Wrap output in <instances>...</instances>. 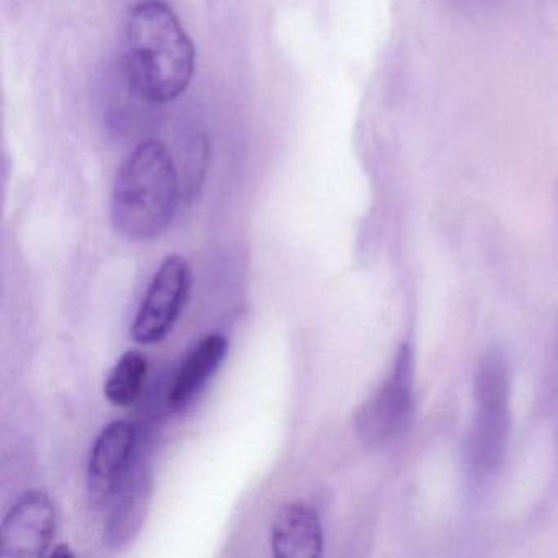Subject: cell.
<instances>
[{
    "mask_svg": "<svg viewBox=\"0 0 558 558\" xmlns=\"http://www.w3.org/2000/svg\"><path fill=\"white\" fill-rule=\"evenodd\" d=\"M138 452V433L129 421H113L100 430L87 463V489L97 508L110 505Z\"/></svg>",
    "mask_w": 558,
    "mask_h": 558,
    "instance_id": "cell-7",
    "label": "cell"
},
{
    "mask_svg": "<svg viewBox=\"0 0 558 558\" xmlns=\"http://www.w3.org/2000/svg\"><path fill=\"white\" fill-rule=\"evenodd\" d=\"M230 344L220 332H210L202 338L182 359L169 387V407L174 411L185 410L195 397L207 387L208 381L220 371L227 359Z\"/></svg>",
    "mask_w": 558,
    "mask_h": 558,
    "instance_id": "cell-10",
    "label": "cell"
},
{
    "mask_svg": "<svg viewBox=\"0 0 558 558\" xmlns=\"http://www.w3.org/2000/svg\"><path fill=\"white\" fill-rule=\"evenodd\" d=\"M151 465L138 452L129 476L109 505V518L104 529V541L109 547H123L138 534L151 501Z\"/></svg>",
    "mask_w": 558,
    "mask_h": 558,
    "instance_id": "cell-8",
    "label": "cell"
},
{
    "mask_svg": "<svg viewBox=\"0 0 558 558\" xmlns=\"http://www.w3.org/2000/svg\"><path fill=\"white\" fill-rule=\"evenodd\" d=\"M453 4L465 5V8H492L501 4L505 0H450Z\"/></svg>",
    "mask_w": 558,
    "mask_h": 558,
    "instance_id": "cell-12",
    "label": "cell"
},
{
    "mask_svg": "<svg viewBox=\"0 0 558 558\" xmlns=\"http://www.w3.org/2000/svg\"><path fill=\"white\" fill-rule=\"evenodd\" d=\"M182 195L181 174L168 146L143 140L113 184L110 214L117 233L136 243L156 240L171 227Z\"/></svg>",
    "mask_w": 558,
    "mask_h": 558,
    "instance_id": "cell-2",
    "label": "cell"
},
{
    "mask_svg": "<svg viewBox=\"0 0 558 558\" xmlns=\"http://www.w3.org/2000/svg\"><path fill=\"white\" fill-rule=\"evenodd\" d=\"M191 289L192 269L187 259L181 254L166 257L133 319V339L138 344L162 341L181 316Z\"/></svg>",
    "mask_w": 558,
    "mask_h": 558,
    "instance_id": "cell-5",
    "label": "cell"
},
{
    "mask_svg": "<svg viewBox=\"0 0 558 558\" xmlns=\"http://www.w3.org/2000/svg\"><path fill=\"white\" fill-rule=\"evenodd\" d=\"M51 555H54V557H74V551L70 550L66 545H58V548H54Z\"/></svg>",
    "mask_w": 558,
    "mask_h": 558,
    "instance_id": "cell-13",
    "label": "cell"
},
{
    "mask_svg": "<svg viewBox=\"0 0 558 558\" xmlns=\"http://www.w3.org/2000/svg\"><path fill=\"white\" fill-rule=\"evenodd\" d=\"M476 413L466 437V462L476 475L495 472L505 459L511 427V371L499 351H488L475 372Z\"/></svg>",
    "mask_w": 558,
    "mask_h": 558,
    "instance_id": "cell-3",
    "label": "cell"
},
{
    "mask_svg": "<svg viewBox=\"0 0 558 558\" xmlns=\"http://www.w3.org/2000/svg\"><path fill=\"white\" fill-rule=\"evenodd\" d=\"M119 71L151 106L174 102L191 86L195 48L172 9L146 0L130 12Z\"/></svg>",
    "mask_w": 558,
    "mask_h": 558,
    "instance_id": "cell-1",
    "label": "cell"
},
{
    "mask_svg": "<svg viewBox=\"0 0 558 558\" xmlns=\"http://www.w3.org/2000/svg\"><path fill=\"white\" fill-rule=\"evenodd\" d=\"M270 548L277 558H316L325 550V531L315 506L286 502L270 527Z\"/></svg>",
    "mask_w": 558,
    "mask_h": 558,
    "instance_id": "cell-9",
    "label": "cell"
},
{
    "mask_svg": "<svg viewBox=\"0 0 558 558\" xmlns=\"http://www.w3.org/2000/svg\"><path fill=\"white\" fill-rule=\"evenodd\" d=\"M58 529L57 506L44 489L19 496L0 525V554L27 558L47 555Z\"/></svg>",
    "mask_w": 558,
    "mask_h": 558,
    "instance_id": "cell-6",
    "label": "cell"
},
{
    "mask_svg": "<svg viewBox=\"0 0 558 558\" xmlns=\"http://www.w3.org/2000/svg\"><path fill=\"white\" fill-rule=\"evenodd\" d=\"M413 349L410 344H403L398 351L390 378L355 414V430L365 446H385L407 429L413 414Z\"/></svg>",
    "mask_w": 558,
    "mask_h": 558,
    "instance_id": "cell-4",
    "label": "cell"
},
{
    "mask_svg": "<svg viewBox=\"0 0 558 558\" xmlns=\"http://www.w3.org/2000/svg\"><path fill=\"white\" fill-rule=\"evenodd\" d=\"M148 357L140 351H126L117 361L106 381V397L113 407H132L142 397L148 378Z\"/></svg>",
    "mask_w": 558,
    "mask_h": 558,
    "instance_id": "cell-11",
    "label": "cell"
}]
</instances>
